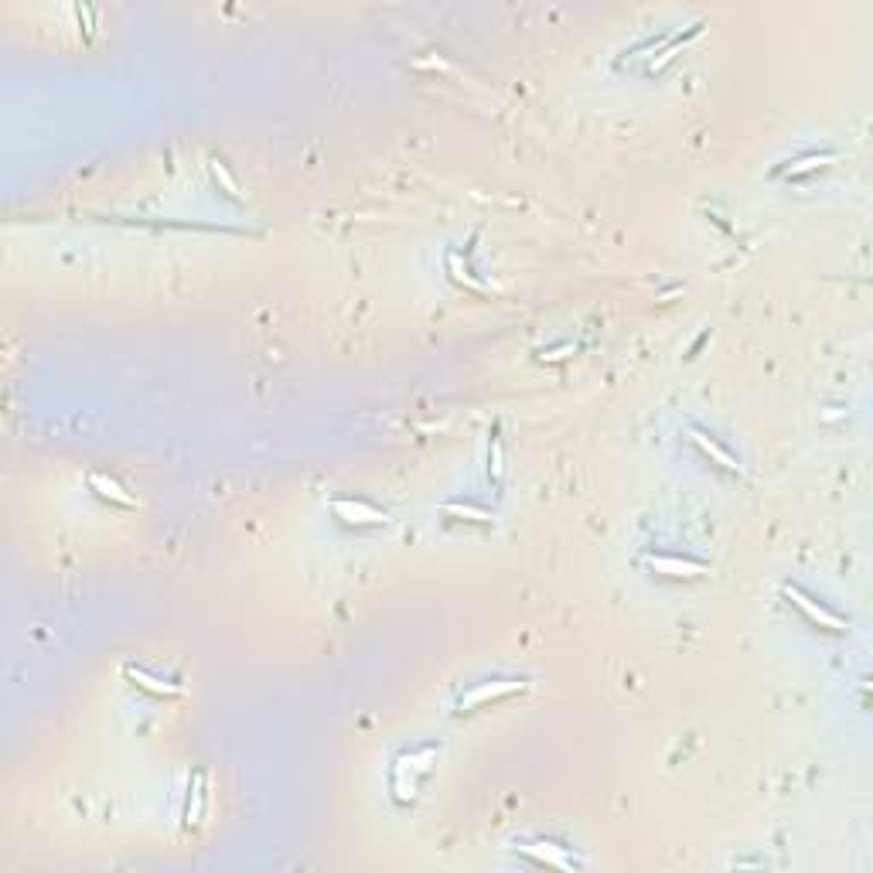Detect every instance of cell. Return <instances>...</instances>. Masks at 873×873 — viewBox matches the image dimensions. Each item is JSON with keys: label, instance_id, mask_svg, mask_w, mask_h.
Returning a JSON list of instances; mask_svg holds the SVG:
<instances>
[{"label": "cell", "instance_id": "obj_7", "mask_svg": "<svg viewBox=\"0 0 873 873\" xmlns=\"http://www.w3.org/2000/svg\"><path fill=\"white\" fill-rule=\"evenodd\" d=\"M126 675H130V679H137V682H140L144 689H151V693H158V696H164V693H174V686H160L158 679H154V675H147L144 669H126Z\"/></svg>", "mask_w": 873, "mask_h": 873}, {"label": "cell", "instance_id": "obj_4", "mask_svg": "<svg viewBox=\"0 0 873 873\" xmlns=\"http://www.w3.org/2000/svg\"><path fill=\"white\" fill-rule=\"evenodd\" d=\"M518 689V682H491V686H477V689H471L468 696H461V710L468 706H477V703H484V700H495V696H509V693H516Z\"/></svg>", "mask_w": 873, "mask_h": 873}, {"label": "cell", "instance_id": "obj_1", "mask_svg": "<svg viewBox=\"0 0 873 873\" xmlns=\"http://www.w3.org/2000/svg\"><path fill=\"white\" fill-rule=\"evenodd\" d=\"M785 594L792 597L795 604H798V607H802V611H805V614H808V618H812L815 625H822V628H829V632H842V621H839L836 614H829L826 607H815V604H812L808 597L802 594L798 587H785Z\"/></svg>", "mask_w": 873, "mask_h": 873}, {"label": "cell", "instance_id": "obj_6", "mask_svg": "<svg viewBox=\"0 0 873 873\" xmlns=\"http://www.w3.org/2000/svg\"><path fill=\"white\" fill-rule=\"evenodd\" d=\"M92 484L99 488V495H103V498H113V502H119V505H133V498H130V495H123V488H119L117 481H106V477L92 475Z\"/></svg>", "mask_w": 873, "mask_h": 873}, {"label": "cell", "instance_id": "obj_9", "mask_svg": "<svg viewBox=\"0 0 873 873\" xmlns=\"http://www.w3.org/2000/svg\"><path fill=\"white\" fill-rule=\"evenodd\" d=\"M829 158H805L802 160V167H795V171H788V174H802V171H812L815 164H826Z\"/></svg>", "mask_w": 873, "mask_h": 873}, {"label": "cell", "instance_id": "obj_5", "mask_svg": "<svg viewBox=\"0 0 873 873\" xmlns=\"http://www.w3.org/2000/svg\"><path fill=\"white\" fill-rule=\"evenodd\" d=\"M693 440H696V443L703 447V454H710V457H716V461H720V464H723L727 471H737V461H734V457H730L727 450H720V447H716L713 440H706L703 434H693Z\"/></svg>", "mask_w": 873, "mask_h": 873}, {"label": "cell", "instance_id": "obj_3", "mask_svg": "<svg viewBox=\"0 0 873 873\" xmlns=\"http://www.w3.org/2000/svg\"><path fill=\"white\" fill-rule=\"evenodd\" d=\"M648 566L669 577H700L703 566L700 563H686V559H669V556H648Z\"/></svg>", "mask_w": 873, "mask_h": 873}, {"label": "cell", "instance_id": "obj_2", "mask_svg": "<svg viewBox=\"0 0 873 873\" xmlns=\"http://www.w3.org/2000/svg\"><path fill=\"white\" fill-rule=\"evenodd\" d=\"M334 512L338 516H345V522H358V525H379V522H386L382 512H375V509H368V505H362V502H334Z\"/></svg>", "mask_w": 873, "mask_h": 873}, {"label": "cell", "instance_id": "obj_8", "mask_svg": "<svg viewBox=\"0 0 873 873\" xmlns=\"http://www.w3.org/2000/svg\"><path fill=\"white\" fill-rule=\"evenodd\" d=\"M212 174H215V181H222V185H226V192L236 198L239 192H236V185H232V178L226 174V167H222V164H212Z\"/></svg>", "mask_w": 873, "mask_h": 873}]
</instances>
